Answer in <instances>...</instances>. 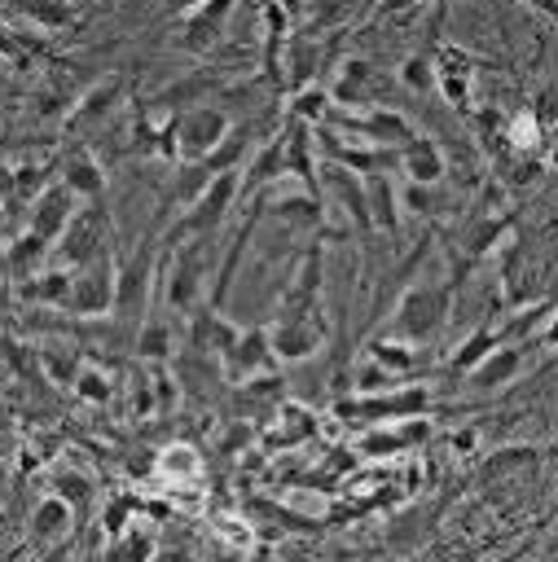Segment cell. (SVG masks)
I'll use <instances>...</instances> for the list:
<instances>
[{
	"label": "cell",
	"instance_id": "cell-1",
	"mask_svg": "<svg viewBox=\"0 0 558 562\" xmlns=\"http://www.w3.org/2000/svg\"><path fill=\"white\" fill-rule=\"evenodd\" d=\"M448 307H453V290L448 285H439V281H413L400 294L395 312H391V334L417 347V342H426V338L439 334V325L448 321Z\"/></svg>",
	"mask_w": 558,
	"mask_h": 562
},
{
	"label": "cell",
	"instance_id": "cell-2",
	"mask_svg": "<svg viewBox=\"0 0 558 562\" xmlns=\"http://www.w3.org/2000/svg\"><path fill=\"white\" fill-rule=\"evenodd\" d=\"M431 408V391L426 386H387V391H365V395H351V400H338L334 413L343 422H365V426H378V422H404V417H422Z\"/></svg>",
	"mask_w": 558,
	"mask_h": 562
},
{
	"label": "cell",
	"instance_id": "cell-3",
	"mask_svg": "<svg viewBox=\"0 0 558 562\" xmlns=\"http://www.w3.org/2000/svg\"><path fill=\"white\" fill-rule=\"evenodd\" d=\"M237 167H228V171H215L193 198H189V211L180 215V224L171 228V241L176 237H198V233H211V228H220L224 224V215H228V206H233V198H237Z\"/></svg>",
	"mask_w": 558,
	"mask_h": 562
},
{
	"label": "cell",
	"instance_id": "cell-4",
	"mask_svg": "<svg viewBox=\"0 0 558 562\" xmlns=\"http://www.w3.org/2000/svg\"><path fill=\"white\" fill-rule=\"evenodd\" d=\"M53 246H57V255H62L66 268H83L88 259L105 255L110 250V215H105V206L101 202L79 206Z\"/></svg>",
	"mask_w": 558,
	"mask_h": 562
},
{
	"label": "cell",
	"instance_id": "cell-5",
	"mask_svg": "<svg viewBox=\"0 0 558 562\" xmlns=\"http://www.w3.org/2000/svg\"><path fill=\"white\" fill-rule=\"evenodd\" d=\"M228 127H233V123H228V114H224L220 105L198 101V105L180 110V114H176V158H180V162H202V158L220 145V136H224Z\"/></svg>",
	"mask_w": 558,
	"mask_h": 562
},
{
	"label": "cell",
	"instance_id": "cell-6",
	"mask_svg": "<svg viewBox=\"0 0 558 562\" xmlns=\"http://www.w3.org/2000/svg\"><path fill=\"white\" fill-rule=\"evenodd\" d=\"M220 369H224V378L237 382V386H246V382H255V378H268V373L277 369V351H272L268 329H264V325L237 329V338H233V342L224 347V356H220Z\"/></svg>",
	"mask_w": 558,
	"mask_h": 562
},
{
	"label": "cell",
	"instance_id": "cell-7",
	"mask_svg": "<svg viewBox=\"0 0 558 562\" xmlns=\"http://www.w3.org/2000/svg\"><path fill=\"white\" fill-rule=\"evenodd\" d=\"M110 307H114V259H110V250H105V255L88 259L83 268H75L70 299H66L62 312L88 321V316H105Z\"/></svg>",
	"mask_w": 558,
	"mask_h": 562
},
{
	"label": "cell",
	"instance_id": "cell-8",
	"mask_svg": "<svg viewBox=\"0 0 558 562\" xmlns=\"http://www.w3.org/2000/svg\"><path fill=\"white\" fill-rule=\"evenodd\" d=\"M149 285H154V250L141 246L127 263L114 268V307H110V312H114L123 325L141 321L145 307H149Z\"/></svg>",
	"mask_w": 558,
	"mask_h": 562
},
{
	"label": "cell",
	"instance_id": "cell-9",
	"mask_svg": "<svg viewBox=\"0 0 558 562\" xmlns=\"http://www.w3.org/2000/svg\"><path fill=\"white\" fill-rule=\"evenodd\" d=\"M207 233H198V241H185L176 246V259H171V272H167V303L176 312H193L198 303V290H202V277H207Z\"/></svg>",
	"mask_w": 558,
	"mask_h": 562
},
{
	"label": "cell",
	"instance_id": "cell-10",
	"mask_svg": "<svg viewBox=\"0 0 558 562\" xmlns=\"http://www.w3.org/2000/svg\"><path fill=\"white\" fill-rule=\"evenodd\" d=\"M75 211H79V193H75L66 180H53V184H44V189L31 198V224H26V228L40 233L44 241H57Z\"/></svg>",
	"mask_w": 558,
	"mask_h": 562
},
{
	"label": "cell",
	"instance_id": "cell-11",
	"mask_svg": "<svg viewBox=\"0 0 558 562\" xmlns=\"http://www.w3.org/2000/svg\"><path fill=\"white\" fill-rule=\"evenodd\" d=\"M228 13H233V0H198L193 9H185L180 13V48L211 53V44L224 35Z\"/></svg>",
	"mask_w": 558,
	"mask_h": 562
},
{
	"label": "cell",
	"instance_id": "cell-12",
	"mask_svg": "<svg viewBox=\"0 0 558 562\" xmlns=\"http://www.w3.org/2000/svg\"><path fill=\"white\" fill-rule=\"evenodd\" d=\"M518 369H523V347L518 342H501V347H492L479 364H470L461 378H466V386L470 391H501L505 382H514L518 378Z\"/></svg>",
	"mask_w": 558,
	"mask_h": 562
},
{
	"label": "cell",
	"instance_id": "cell-13",
	"mask_svg": "<svg viewBox=\"0 0 558 562\" xmlns=\"http://www.w3.org/2000/svg\"><path fill=\"white\" fill-rule=\"evenodd\" d=\"M237 338V329L228 325V316L215 303H193V321H189V351L193 356H224V347Z\"/></svg>",
	"mask_w": 558,
	"mask_h": 562
},
{
	"label": "cell",
	"instance_id": "cell-14",
	"mask_svg": "<svg viewBox=\"0 0 558 562\" xmlns=\"http://www.w3.org/2000/svg\"><path fill=\"white\" fill-rule=\"evenodd\" d=\"M338 127H347L351 136H360V140L373 145V149H378V145H391V149H395V145H404V140L413 136L409 119H400L395 110H373V105H369L360 119H338Z\"/></svg>",
	"mask_w": 558,
	"mask_h": 562
},
{
	"label": "cell",
	"instance_id": "cell-15",
	"mask_svg": "<svg viewBox=\"0 0 558 562\" xmlns=\"http://www.w3.org/2000/svg\"><path fill=\"white\" fill-rule=\"evenodd\" d=\"M62 180H66L83 202H101V193H105V167H101V158H97L88 145H70V149L62 154Z\"/></svg>",
	"mask_w": 558,
	"mask_h": 562
},
{
	"label": "cell",
	"instance_id": "cell-16",
	"mask_svg": "<svg viewBox=\"0 0 558 562\" xmlns=\"http://www.w3.org/2000/svg\"><path fill=\"white\" fill-rule=\"evenodd\" d=\"M330 97H334L338 105L369 110L373 97H378V70H373L369 61H360V57L343 61V66H338V79H334V88H330Z\"/></svg>",
	"mask_w": 558,
	"mask_h": 562
},
{
	"label": "cell",
	"instance_id": "cell-17",
	"mask_svg": "<svg viewBox=\"0 0 558 562\" xmlns=\"http://www.w3.org/2000/svg\"><path fill=\"white\" fill-rule=\"evenodd\" d=\"M395 162L404 167V176L409 180H417V184H439L444 180V171H448V162H444V154H439V145L435 140H426V136H409L404 145H395Z\"/></svg>",
	"mask_w": 558,
	"mask_h": 562
},
{
	"label": "cell",
	"instance_id": "cell-18",
	"mask_svg": "<svg viewBox=\"0 0 558 562\" xmlns=\"http://www.w3.org/2000/svg\"><path fill=\"white\" fill-rule=\"evenodd\" d=\"M70 281H75V268H66V263H57V268H35L31 277L18 281V299L62 312L66 299H70Z\"/></svg>",
	"mask_w": 558,
	"mask_h": 562
},
{
	"label": "cell",
	"instance_id": "cell-19",
	"mask_svg": "<svg viewBox=\"0 0 558 562\" xmlns=\"http://www.w3.org/2000/svg\"><path fill=\"white\" fill-rule=\"evenodd\" d=\"M321 325L316 321H272L268 338H272V351L281 360H308L316 347H321Z\"/></svg>",
	"mask_w": 558,
	"mask_h": 562
},
{
	"label": "cell",
	"instance_id": "cell-20",
	"mask_svg": "<svg viewBox=\"0 0 558 562\" xmlns=\"http://www.w3.org/2000/svg\"><path fill=\"white\" fill-rule=\"evenodd\" d=\"M119 92H123V79H101V83H92V88L75 101V110H70V132H83V127L105 123L110 110L119 105Z\"/></svg>",
	"mask_w": 558,
	"mask_h": 562
},
{
	"label": "cell",
	"instance_id": "cell-21",
	"mask_svg": "<svg viewBox=\"0 0 558 562\" xmlns=\"http://www.w3.org/2000/svg\"><path fill=\"white\" fill-rule=\"evenodd\" d=\"M365 193H369V215H373V224L387 228V233H395V228H400V215H395V211H400V193H395L387 167L365 171Z\"/></svg>",
	"mask_w": 558,
	"mask_h": 562
},
{
	"label": "cell",
	"instance_id": "cell-22",
	"mask_svg": "<svg viewBox=\"0 0 558 562\" xmlns=\"http://www.w3.org/2000/svg\"><path fill=\"white\" fill-rule=\"evenodd\" d=\"M514 228V215H475L466 228H461V255L466 259H483L492 255V246L501 241V233Z\"/></svg>",
	"mask_w": 558,
	"mask_h": 562
},
{
	"label": "cell",
	"instance_id": "cell-23",
	"mask_svg": "<svg viewBox=\"0 0 558 562\" xmlns=\"http://www.w3.org/2000/svg\"><path fill=\"white\" fill-rule=\"evenodd\" d=\"M435 88L444 92L448 105H457V110L470 105V66H466V53H444V61L435 66Z\"/></svg>",
	"mask_w": 558,
	"mask_h": 562
},
{
	"label": "cell",
	"instance_id": "cell-24",
	"mask_svg": "<svg viewBox=\"0 0 558 562\" xmlns=\"http://www.w3.org/2000/svg\"><path fill=\"white\" fill-rule=\"evenodd\" d=\"M70 522H75V509H70L57 492H48V496L35 505V514H31V536H35V540H57V536L70 531Z\"/></svg>",
	"mask_w": 558,
	"mask_h": 562
},
{
	"label": "cell",
	"instance_id": "cell-25",
	"mask_svg": "<svg viewBox=\"0 0 558 562\" xmlns=\"http://www.w3.org/2000/svg\"><path fill=\"white\" fill-rule=\"evenodd\" d=\"M53 492H57L75 514H83V509L92 505V496H97V483H92V474H83L79 465H62V470H53Z\"/></svg>",
	"mask_w": 558,
	"mask_h": 562
},
{
	"label": "cell",
	"instance_id": "cell-26",
	"mask_svg": "<svg viewBox=\"0 0 558 562\" xmlns=\"http://www.w3.org/2000/svg\"><path fill=\"white\" fill-rule=\"evenodd\" d=\"M501 342H505V334H501V325H479V329H475V334H470V338H466V342H461V347L453 351V360H448V369H453V373L461 378V373H466L470 364H479V360H483V356H488L492 347H501Z\"/></svg>",
	"mask_w": 558,
	"mask_h": 562
},
{
	"label": "cell",
	"instance_id": "cell-27",
	"mask_svg": "<svg viewBox=\"0 0 558 562\" xmlns=\"http://www.w3.org/2000/svg\"><path fill=\"white\" fill-rule=\"evenodd\" d=\"M365 356L369 360H378L382 369H391V373H413L417 369V351H413V342H404V338H395V334H387V338H378V342H369L365 347Z\"/></svg>",
	"mask_w": 558,
	"mask_h": 562
},
{
	"label": "cell",
	"instance_id": "cell-28",
	"mask_svg": "<svg viewBox=\"0 0 558 562\" xmlns=\"http://www.w3.org/2000/svg\"><path fill=\"white\" fill-rule=\"evenodd\" d=\"M40 356V373L53 382V386H75L79 369H83V356L75 347H44L35 351Z\"/></svg>",
	"mask_w": 558,
	"mask_h": 562
},
{
	"label": "cell",
	"instance_id": "cell-29",
	"mask_svg": "<svg viewBox=\"0 0 558 562\" xmlns=\"http://www.w3.org/2000/svg\"><path fill=\"white\" fill-rule=\"evenodd\" d=\"M48 246H53V241H44L40 233H31V228H26V233L4 250V268L22 281V277H31V272L40 268V259H44V250H48Z\"/></svg>",
	"mask_w": 558,
	"mask_h": 562
},
{
	"label": "cell",
	"instance_id": "cell-30",
	"mask_svg": "<svg viewBox=\"0 0 558 562\" xmlns=\"http://www.w3.org/2000/svg\"><path fill=\"white\" fill-rule=\"evenodd\" d=\"M246 149H250V127H228L224 136H220V145L202 158V167L215 176V171H228V167H237L242 158H246Z\"/></svg>",
	"mask_w": 558,
	"mask_h": 562
},
{
	"label": "cell",
	"instance_id": "cell-31",
	"mask_svg": "<svg viewBox=\"0 0 558 562\" xmlns=\"http://www.w3.org/2000/svg\"><path fill=\"white\" fill-rule=\"evenodd\" d=\"M281 171H286V149H281V136H272V140L255 154V162H250V171H246V189H264V184L281 180Z\"/></svg>",
	"mask_w": 558,
	"mask_h": 562
},
{
	"label": "cell",
	"instance_id": "cell-32",
	"mask_svg": "<svg viewBox=\"0 0 558 562\" xmlns=\"http://www.w3.org/2000/svg\"><path fill=\"white\" fill-rule=\"evenodd\" d=\"M316 61H321V44L316 40H294L290 53H286V75L294 88L303 83H316Z\"/></svg>",
	"mask_w": 558,
	"mask_h": 562
},
{
	"label": "cell",
	"instance_id": "cell-33",
	"mask_svg": "<svg viewBox=\"0 0 558 562\" xmlns=\"http://www.w3.org/2000/svg\"><path fill=\"white\" fill-rule=\"evenodd\" d=\"M330 88H316V83H303V88H294V101H290V114L294 119H303V123H325L330 119Z\"/></svg>",
	"mask_w": 558,
	"mask_h": 562
},
{
	"label": "cell",
	"instance_id": "cell-34",
	"mask_svg": "<svg viewBox=\"0 0 558 562\" xmlns=\"http://www.w3.org/2000/svg\"><path fill=\"white\" fill-rule=\"evenodd\" d=\"M136 356L141 360H154V364H163L171 356V329H167V321H141Z\"/></svg>",
	"mask_w": 558,
	"mask_h": 562
},
{
	"label": "cell",
	"instance_id": "cell-35",
	"mask_svg": "<svg viewBox=\"0 0 558 562\" xmlns=\"http://www.w3.org/2000/svg\"><path fill=\"white\" fill-rule=\"evenodd\" d=\"M540 452L536 448H527V443H510V448H496L488 461H483V470H479V479H501V474H510V470H523V465H532Z\"/></svg>",
	"mask_w": 558,
	"mask_h": 562
},
{
	"label": "cell",
	"instance_id": "cell-36",
	"mask_svg": "<svg viewBox=\"0 0 558 562\" xmlns=\"http://www.w3.org/2000/svg\"><path fill=\"white\" fill-rule=\"evenodd\" d=\"M268 211H272V215H286V220H294V224H316V220H321V202H316L312 189H303L299 198H277V202H268Z\"/></svg>",
	"mask_w": 558,
	"mask_h": 562
},
{
	"label": "cell",
	"instance_id": "cell-37",
	"mask_svg": "<svg viewBox=\"0 0 558 562\" xmlns=\"http://www.w3.org/2000/svg\"><path fill=\"white\" fill-rule=\"evenodd\" d=\"M70 391H75L79 400H88V404H110V400H114V382H110V378H105L97 364H83Z\"/></svg>",
	"mask_w": 558,
	"mask_h": 562
},
{
	"label": "cell",
	"instance_id": "cell-38",
	"mask_svg": "<svg viewBox=\"0 0 558 562\" xmlns=\"http://www.w3.org/2000/svg\"><path fill=\"white\" fill-rule=\"evenodd\" d=\"M22 13L40 26H66L75 18V4L70 0H22Z\"/></svg>",
	"mask_w": 558,
	"mask_h": 562
},
{
	"label": "cell",
	"instance_id": "cell-39",
	"mask_svg": "<svg viewBox=\"0 0 558 562\" xmlns=\"http://www.w3.org/2000/svg\"><path fill=\"white\" fill-rule=\"evenodd\" d=\"M400 83H404L409 92H431V88H435V61L422 57V53L404 57V66H400Z\"/></svg>",
	"mask_w": 558,
	"mask_h": 562
},
{
	"label": "cell",
	"instance_id": "cell-40",
	"mask_svg": "<svg viewBox=\"0 0 558 562\" xmlns=\"http://www.w3.org/2000/svg\"><path fill=\"white\" fill-rule=\"evenodd\" d=\"M158 470L163 474H176V479H193L198 474V452L189 443H171L158 452Z\"/></svg>",
	"mask_w": 558,
	"mask_h": 562
},
{
	"label": "cell",
	"instance_id": "cell-41",
	"mask_svg": "<svg viewBox=\"0 0 558 562\" xmlns=\"http://www.w3.org/2000/svg\"><path fill=\"white\" fill-rule=\"evenodd\" d=\"M123 536H127V540L114 536V544L105 549L110 558H154V540H149V531L132 527V531H123Z\"/></svg>",
	"mask_w": 558,
	"mask_h": 562
},
{
	"label": "cell",
	"instance_id": "cell-42",
	"mask_svg": "<svg viewBox=\"0 0 558 562\" xmlns=\"http://www.w3.org/2000/svg\"><path fill=\"white\" fill-rule=\"evenodd\" d=\"M132 509H136V505H132L127 496H110V501H105V514H101V527H105V536H110V540L127 531V518H132Z\"/></svg>",
	"mask_w": 558,
	"mask_h": 562
},
{
	"label": "cell",
	"instance_id": "cell-43",
	"mask_svg": "<svg viewBox=\"0 0 558 562\" xmlns=\"http://www.w3.org/2000/svg\"><path fill=\"white\" fill-rule=\"evenodd\" d=\"M132 413H136V417L158 413V404H154V378H145V373L132 378Z\"/></svg>",
	"mask_w": 558,
	"mask_h": 562
},
{
	"label": "cell",
	"instance_id": "cell-44",
	"mask_svg": "<svg viewBox=\"0 0 558 562\" xmlns=\"http://www.w3.org/2000/svg\"><path fill=\"white\" fill-rule=\"evenodd\" d=\"M154 404H158V413H171V404H176V378L163 364H154Z\"/></svg>",
	"mask_w": 558,
	"mask_h": 562
},
{
	"label": "cell",
	"instance_id": "cell-45",
	"mask_svg": "<svg viewBox=\"0 0 558 562\" xmlns=\"http://www.w3.org/2000/svg\"><path fill=\"white\" fill-rule=\"evenodd\" d=\"M532 114H536L540 123H558V83H545V88L536 92V101H532Z\"/></svg>",
	"mask_w": 558,
	"mask_h": 562
},
{
	"label": "cell",
	"instance_id": "cell-46",
	"mask_svg": "<svg viewBox=\"0 0 558 562\" xmlns=\"http://www.w3.org/2000/svg\"><path fill=\"white\" fill-rule=\"evenodd\" d=\"M417 4H422V0H382V9H387L391 18H409Z\"/></svg>",
	"mask_w": 558,
	"mask_h": 562
},
{
	"label": "cell",
	"instance_id": "cell-47",
	"mask_svg": "<svg viewBox=\"0 0 558 562\" xmlns=\"http://www.w3.org/2000/svg\"><path fill=\"white\" fill-rule=\"evenodd\" d=\"M540 338H545V347H558V307L549 312V321H545V334H540Z\"/></svg>",
	"mask_w": 558,
	"mask_h": 562
},
{
	"label": "cell",
	"instance_id": "cell-48",
	"mask_svg": "<svg viewBox=\"0 0 558 562\" xmlns=\"http://www.w3.org/2000/svg\"><path fill=\"white\" fill-rule=\"evenodd\" d=\"M453 448H457V452H470V448H475V430H461V435H453Z\"/></svg>",
	"mask_w": 558,
	"mask_h": 562
},
{
	"label": "cell",
	"instance_id": "cell-49",
	"mask_svg": "<svg viewBox=\"0 0 558 562\" xmlns=\"http://www.w3.org/2000/svg\"><path fill=\"white\" fill-rule=\"evenodd\" d=\"M0 57H18V40L9 31H0Z\"/></svg>",
	"mask_w": 558,
	"mask_h": 562
},
{
	"label": "cell",
	"instance_id": "cell-50",
	"mask_svg": "<svg viewBox=\"0 0 558 562\" xmlns=\"http://www.w3.org/2000/svg\"><path fill=\"white\" fill-rule=\"evenodd\" d=\"M527 4H532V9H540L545 18H554V22H558V0H527Z\"/></svg>",
	"mask_w": 558,
	"mask_h": 562
},
{
	"label": "cell",
	"instance_id": "cell-51",
	"mask_svg": "<svg viewBox=\"0 0 558 562\" xmlns=\"http://www.w3.org/2000/svg\"><path fill=\"white\" fill-rule=\"evenodd\" d=\"M193 4H198V0H171V9H176V13H185V9H193Z\"/></svg>",
	"mask_w": 558,
	"mask_h": 562
},
{
	"label": "cell",
	"instance_id": "cell-52",
	"mask_svg": "<svg viewBox=\"0 0 558 562\" xmlns=\"http://www.w3.org/2000/svg\"><path fill=\"white\" fill-rule=\"evenodd\" d=\"M0 233H4V211H0Z\"/></svg>",
	"mask_w": 558,
	"mask_h": 562
},
{
	"label": "cell",
	"instance_id": "cell-53",
	"mask_svg": "<svg viewBox=\"0 0 558 562\" xmlns=\"http://www.w3.org/2000/svg\"><path fill=\"white\" fill-rule=\"evenodd\" d=\"M554 452H558V443H554Z\"/></svg>",
	"mask_w": 558,
	"mask_h": 562
}]
</instances>
